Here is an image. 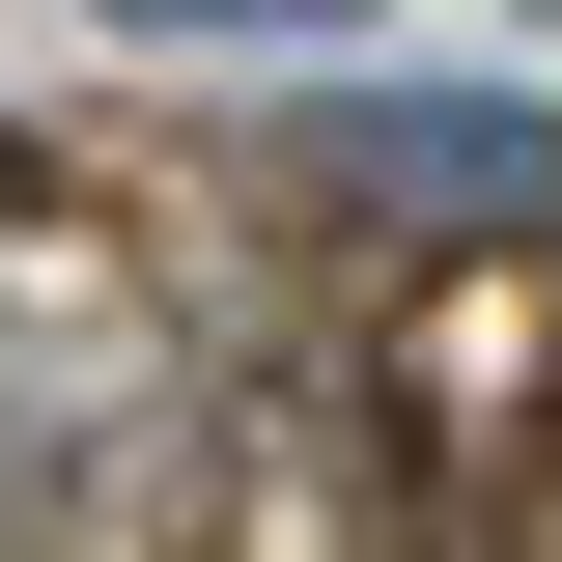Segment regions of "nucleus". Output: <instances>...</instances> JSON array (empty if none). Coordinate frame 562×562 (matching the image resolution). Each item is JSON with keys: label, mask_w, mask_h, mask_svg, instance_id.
I'll return each instance as SVG.
<instances>
[{"label": "nucleus", "mask_w": 562, "mask_h": 562, "mask_svg": "<svg viewBox=\"0 0 562 562\" xmlns=\"http://www.w3.org/2000/svg\"><path fill=\"white\" fill-rule=\"evenodd\" d=\"M0 225H29V140H0Z\"/></svg>", "instance_id": "obj_3"}, {"label": "nucleus", "mask_w": 562, "mask_h": 562, "mask_svg": "<svg viewBox=\"0 0 562 562\" xmlns=\"http://www.w3.org/2000/svg\"><path fill=\"white\" fill-rule=\"evenodd\" d=\"M85 29H140V57H338L366 0H85Z\"/></svg>", "instance_id": "obj_2"}, {"label": "nucleus", "mask_w": 562, "mask_h": 562, "mask_svg": "<svg viewBox=\"0 0 562 562\" xmlns=\"http://www.w3.org/2000/svg\"><path fill=\"white\" fill-rule=\"evenodd\" d=\"M310 225H394V254H535L562 225V113L535 85H338V113L254 140Z\"/></svg>", "instance_id": "obj_1"}]
</instances>
